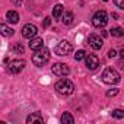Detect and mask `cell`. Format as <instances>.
I'll return each instance as SVG.
<instances>
[{"label": "cell", "instance_id": "1", "mask_svg": "<svg viewBox=\"0 0 124 124\" xmlns=\"http://www.w3.org/2000/svg\"><path fill=\"white\" fill-rule=\"evenodd\" d=\"M55 91H57V93L63 95V96L72 95V93L75 92V85H73V82H72L70 79L63 78V79H60V80L55 83Z\"/></svg>", "mask_w": 124, "mask_h": 124}, {"label": "cell", "instance_id": "2", "mask_svg": "<svg viewBox=\"0 0 124 124\" xmlns=\"http://www.w3.org/2000/svg\"><path fill=\"white\" fill-rule=\"evenodd\" d=\"M50 60V51L44 47H41L39 50H35V54L32 55V63L37 67H42L45 63H48Z\"/></svg>", "mask_w": 124, "mask_h": 124}, {"label": "cell", "instance_id": "3", "mask_svg": "<svg viewBox=\"0 0 124 124\" xmlns=\"http://www.w3.org/2000/svg\"><path fill=\"white\" fill-rule=\"evenodd\" d=\"M120 73L115 70V69H112V67H107L104 72H102V80H104V83H108V85H115V83H118L120 82Z\"/></svg>", "mask_w": 124, "mask_h": 124}, {"label": "cell", "instance_id": "4", "mask_svg": "<svg viewBox=\"0 0 124 124\" xmlns=\"http://www.w3.org/2000/svg\"><path fill=\"white\" fill-rule=\"evenodd\" d=\"M108 22V15L105 10H98L93 16H92V25L95 28H104Z\"/></svg>", "mask_w": 124, "mask_h": 124}, {"label": "cell", "instance_id": "5", "mask_svg": "<svg viewBox=\"0 0 124 124\" xmlns=\"http://www.w3.org/2000/svg\"><path fill=\"white\" fill-rule=\"evenodd\" d=\"M72 50H73L72 44H70L69 41L63 39V41H60V42L57 44V47H55V50H54V51H55V54H57V55L64 57V55L70 54V53H72Z\"/></svg>", "mask_w": 124, "mask_h": 124}, {"label": "cell", "instance_id": "6", "mask_svg": "<svg viewBox=\"0 0 124 124\" xmlns=\"http://www.w3.org/2000/svg\"><path fill=\"white\" fill-rule=\"evenodd\" d=\"M25 61L23 60H13V61H9L8 63V72L12 73V75H18L21 73L23 69H25Z\"/></svg>", "mask_w": 124, "mask_h": 124}, {"label": "cell", "instance_id": "7", "mask_svg": "<svg viewBox=\"0 0 124 124\" xmlns=\"http://www.w3.org/2000/svg\"><path fill=\"white\" fill-rule=\"evenodd\" d=\"M51 72H53L55 76H58V78H63V76H67V75L70 73V69H69V66L64 64V63H55V64L51 67Z\"/></svg>", "mask_w": 124, "mask_h": 124}, {"label": "cell", "instance_id": "8", "mask_svg": "<svg viewBox=\"0 0 124 124\" xmlns=\"http://www.w3.org/2000/svg\"><path fill=\"white\" fill-rule=\"evenodd\" d=\"M37 32H38V28H37L35 25H32V23H26V25H23V28H22V35H23L25 38H28V39L34 38V37L37 35Z\"/></svg>", "mask_w": 124, "mask_h": 124}, {"label": "cell", "instance_id": "9", "mask_svg": "<svg viewBox=\"0 0 124 124\" xmlns=\"http://www.w3.org/2000/svg\"><path fill=\"white\" fill-rule=\"evenodd\" d=\"M85 60H86V67H88L89 70L98 69V66H99V58H98L95 54H88V55H85Z\"/></svg>", "mask_w": 124, "mask_h": 124}, {"label": "cell", "instance_id": "10", "mask_svg": "<svg viewBox=\"0 0 124 124\" xmlns=\"http://www.w3.org/2000/svg\"><path fill=\"white\" fill-rule=\"evenodd\" d=\"M88 42H89V45H91L93 50H101V48H102V44H104L102 38H101L99 35H96V34H92V35H89V38H88Z\"/></svg>", "mask_w": 124, "mask_h": 124}, {"label": "cell", "instance_id": "11", "mask_svg": "<svg viewBox=\"0 0 124 124\" xmlns=\"http://www.w3.org/2000/svg\"><path fill=\"white\" fill-rule=\"evenodd\" d=\"M41 47H44V41H42V38H39V37H34V38H31L29 39V48L31 50H39Z\"/></svg>", "mask_w": 124, "mask_h": 124}, {"label": "cell", "instance_id": "12", "mask_svg": "<svg viewBox=\"0 0 124 124\" xmlns=\"http://www.w3.org/2000/svg\"><path fill=\"white\" fill-rule=\"evenodd\" d=\"M42 121H44V118H42V115H41L39 112H34V114H31V115L26 118V123H28V124H32V123L42 124Z\"/></svg>", "mask_w": 124, "mask_h": 124}, {"label": "cell", "instance_id": "13", "mask_svg": "<svg viewBox=\"0 0 124 124\" xmlns=\"http://www.w3.org/2000/svg\"><path fill=\"white\" fill-rule=\"evenodd\" d=\"M6 19L9 23H18L19 22V13L16 10H9L6 13Z\"/></svg>", "mask_w": 124, "mask_h": 124}, {"label": "cell", "instance_id": "14", "mask_svg": "<svg viewBox=\"0 0 124 124\" xmlns=\"http://www.w3.org/2000/svg\"><path fill=\"white\" fill-rule=\"evenodd\" d=\"M15 34V31L8 26L6 23H0V35H3V37H12Z\"/></svg>", "mask_w": 124, "mask_h": 124}, {"label": "cell", "instance_id": "15", "mask_svg": "<svg viewBox=\"0 0 124 124\" xmlns=\"http://www.w3.org/2000/svg\"><path fill=\"white\" fill-rule=\"evenodd\" d=\"M60 121L63 123V124H73V123H75V118H73V115H72L70 112H64L63 115H61Z\"/></svg>", "mask_w": 124, "mask_h": 124}, {"label": "cell", "instance_id": "16", "mask_svg": "<svg viewBox=\"0 0 124 124\" xmlns=\"http://www.w3.org/2000/svg\"><path fill=\"white\" fill-rule=\"evenodd\" d=\"M73 13L72 12H66L64 15H63V19H61V22H63L66 26H69V25H72L73 23Z\"/></svg>", "mask_w": 124, "mask_h": 124}, {"label": "cell", "instance_id": "17", "mask_svg": "<svg viewBox=\"0 0 124 124\" xmlns=\"http://www.w3.org/2000/svg\"><path fill=\"white\" fill-rule=\"evenodd\" d=\"M61 15H63V5H55L53 9V16L54 19H58Z\"/></svg>", "mask_w": 124, "mask_h": 124}, {"label": "cell", "instance_id": "18", "mask_svg": "<svg viewBox=\"0 0 124 124\" xmlns=\"http://www.w3.org/2000/svg\"><path fill=\"white\" fill-rule=\"evenodd\" d=\"M111 35H112V37L120 38V37H123V35H124V29H123V28H120V26L112 28V29H111Z\"/></svg>", "mask_w": 124, "mask_h": 124}, {"label": "cell", "instance_id": "19", "mask_svg": "<svg viewBox=\"0 0 124 124\" xmlns=\"http://www.w3.org/2000/svg\"><path fill=\"white\" fill-rule=\"evenodd\" d=\"M111 115H112L114 118L121 120V118H124V111H123V109H114V111L111 112Z\"/></svg>", "mask_w": 124, "mask_h": 124}, {"label": "cell", "instance_id": "20", "mask_svg": "<svg viewBox=\"0 0 124 124\" xmlns=\"http://www.w3.org/2000/svg\"><path fill=\"white\" fill-rule=\"evenodd\" d=\"M85 55H86L85 50H79V51L75 54V60H76V61H80V60H83V58H85Z\"/></svg>", "mask_w": 124, "mask_h": 124}, {"label": "cell", "instance_id": "21", "mask_svg": "<svg viewBox=\"0 0 124 124\" xmlns=\"http://www.w3.org/2000/svg\"><path fill=\"white\" fill-rule=\"evenodd\" d=\"M114 3L118 9H124V0H114Z\"/></svg>", "mask_w": 124, "mask_h": 124}, {"label": "cell", "instance_id": "22", "mask_svg": "<svg viewBox=\"0 0 124 124\" xmlns=\"http://www.w3.org/2000/svg\"><path fill=\"white\" fill-rule=\"evenodd\" d=\"M117 93H118V89H111L107 92V96H115Z\"/></svg>", "mask_w": 124, "mask_h": 124}, {"label": "cell", "instance_id": "23", "mask_svg": "<svg viewBox=\"0 0 124 124\" xmlns=\"http://www.w3.org/2000/svg\"><path fill=\"white\" fill-rule=\"evenodd\" d=\"M50 23H51V18H44V22H42V25H44V28H47V26H50Z\"/></svg>", "mask_w": 124, "mask_h": 124}, {"label": "cell", "instance_id": "24", "mask_svg": "<svg viewBox=\"0 0 124 124\" xmlns=\"http://www.w3.org/2000/svg\"><path fill=\"white\" fill-rule=\"evenodd\" d=\"M115 55H117V51H115V50H109V51H108V57H109V58H112V57H115Z\"/></svg>", "mask_w": 124, "mask_h": 124}, {"label": "cell", "instance_id": "25", "mask_svg": "<svg viewBox=\"0 0 124 124\" xmlns=\"http://www.w3.org/2000/svg\"><path fill=\"white\" fill-rule=\"evenodd\" d=\"M12 3H13L15 6H21V5H22V0H12Z\"/></svg>", "mask_w": 124, "mask_h": 124}, {"label": "cell", "instance_id": "26", "mask_svg": "<svg viewBox=\"0 0 124 124\" xmlns=\"http://www.w3.org/2000/svg\"><path fill=\"white\" fill-rule=\"evenodd\" d=\"M15 51H19V53H23V47H22V45H16V47H15Z\"/></svg>", "mask_w": 124, "mask_h": 124}, {"label": "cell", "instance_id": "27", "mask_svg": "<svg viewBox=\"0 0 124 124\" xmlns=\"http://www.w3.org/2000/svg\"><path fill=\"white\" fill-rule=\"evenodd\" d=\"M104 2H108V0H104Z\"/></svg>", "mask_w": 124, "mask_h": 124}]
</instances>
